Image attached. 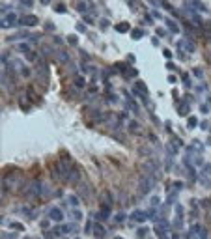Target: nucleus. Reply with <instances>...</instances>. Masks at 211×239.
I'll use <instances>...</instances> for the list:
<instances>
[{
  "label": "nucleus",
  "mask_w": 211,
  "mask_h": 239,
  "mask_svg": "<svg viewBox=\"0 0 211 239\" xmlns=\"http://www.w3.org/2000/svg\"><path fill=\"white\" fill-rule=\"evenodd\" d=\"M125 28H127V24H120V26H118V30H120V32H123Z\"/></svg>",
  "instance_id": "obj_9"
},
{
  "label": "nucleus",
  "mask_w": 211,
  "mask_h": 239,
  "mask_svg": "<svg viewBox=\"0 0 211 239\" xmlns=\"http://www.w3.org/2000/svg\"><path fill=\"white\" fill-rule=\"evenodd\" d=\"M24 23H26V24H36V23H38V19H36V17H26V19H24Z\"/></svg>",
  "instance_id": "obj_5"
},
{
  "label": "nucleus",
  "mask_w": 211,
  "mask_h": 239,
  "mask_svg": "<svg viewBox=\"0 0 211 239\" xmlns=\"http://www.w3.org/2000/svg\"><path fill=\"white\" fill-rule=\"evenodd\" d=\"M135 218H136V221H144L146 215H142V213H135Z\"/></svg>",
  "instance_id": "obj_6"
},
{
  "label": "nucleus",
  "mask_w": 211,
  "mask_h": 239,
  "mask_svg": "<svg viewBox=\"0 0 211 239\" xmlns=\"http://www.w3.org/2000/svg\"><path fill=\"white\" fill-rule=\"evenodd\" d=\"M71 181H77V177H79V174H77V170H73V172H71Z\"/></svg>",
  "instance_id": "obj_7"
},
{
  "label": "nucleus",
  "mask_w": 211,
  "mask_h": 239,
  "mask_svg": "<svg viewBox=\"0 0 211 239\" xmlns=\"http://www.w3.org/2000/svg\"><path fill=\"white\" fill-rule=\"evenodd\" d=\"M4 183H6L8 189L17 191L19 187H21V174H11V176H8L6 179H4Z\"/></svg>",
  "instance_id": "obj_1"
},
{
  "label": "nucleus",
  "mask_w": 211,
  "mask_h": 239,
  "mask_svg": "<svg viewBox=\"0 0 211 239\" xmlns=\"http://www.w3.org/2000/svg\"><path fill=\"white\" fill-rule=\"evenodd\" d=\"M50 217H53V218H60L62 213H60V211H53V213H50Z\"/></svg>",
  "instance_id": "obj_8"
},
{
  "label": "nucleus",
  "mask_w": 211,
  "mask_h": 239,
  "mask_svg": "<svg viewBox=\"0 0 211 239\" xmlns=\"http://www.w3.org/2000/svg\"><path fill=\"white\" fill-rule=\"evenodd\" d=\"M103 233H105V230L99 226V224H94V235H97V237H103Z\"/></svg>",
  "instance_id": "obj_4"
},
{
  "label": "nucleus",
  "mask_w": 211,
  "mask_h": 239,
  "mask_svg": "<svg viewBox=\"0 0 211 239\" xmlns=\"http://www.w3.org/2000/svg\"><path fill=\"white\" fill-rule=\"evenodd\" d=\"M202 179L205 185H211V165H205L202 170Z\"/></svg>",
  "instance_id": "obj_3"
},
{
  "label": "nucleus",
  "mask_w": 211,
  "mask_h": 239,
  "mask_svg": "<svg viewBox=\"0 0 211 239\" xmlns=\"http://www.w3.org/2000/svg\"><path fill=\"white\" fill-rule=\"evenodd\" d=\"M153 185V177H142L140 179V191L142 192H148Z\"/></svg>",
  "instance_id": "obj_2"
}]
</instances>
